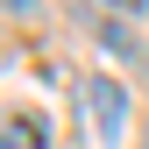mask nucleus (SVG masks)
<instances>
[{"mask_svg":"<svg viewBox=\"0 0 149 149\" xmlns=\"http://www.w3.org/2000/svg\"><path fill=\"white\" fill-rule=\"evenodd\" d=\"M85 128H92V149H121V135H128L121 78H85Z\"/></svg>","mask_w":149,"mask_h":149,"instance_id":"1","label":"nucleus"},{"mask_svg":"<svg viewBox=\"0 0 149 149\" xmlns=\"http://www.w3.org/2000/svg\"><path fill=\"white\" fill-rule=\"evenodd\" d=\"M43 142H50L43 114H0V149H43Z\"/></svg>","mask_w":149,"mask_h":149,"instance_id":"2","label":"nucleus"},{"mask_svg":"<svg viewBox=\"0 0 149 149\" xmlns=\"http://www.w3.org/2000/svg\"><path fill=\"white\" fill-rule=\"evenodd\" d=\"M100 43H107V50H114V57H135V50H142V36H135V29H128V22H121V14H107V22H100Z\"/></svg>","mask_w":149,"mask_h":149,"instance_id":"3","label":"nucleus"},{"mask_svg":"<svg viewBox=\"0 0 149 149\" xmlns=\"http://www.w3.org/2000/svg\"><path fill=\"white\" fill-rule=\"evenodd\" d=\"M0 7H7V14H36V0H0Z\"/></svg>","mask_w":149,"mask_h":149,"instance_id":"4","label":"nucleus"},{"mask_svg":"<svg viewBox=\"0 0 149 149\" xmlns=\"http://www.w3.org/2000/svg\"><path fill=\"white\" fill-rule=\"evenodd\" d=\"M107 7H128V14H135V7H149V0H107Z\"/></svg>","mask_w":149,"mask_h":149,"instance_id":"5","label":"nucleus"}]
</instances>
